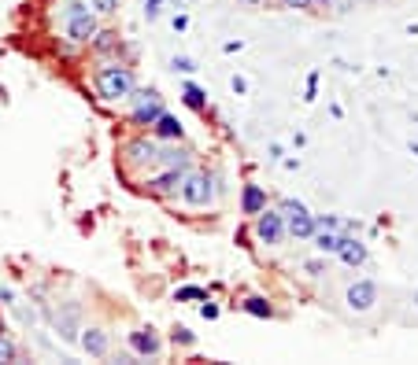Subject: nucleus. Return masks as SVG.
Masks as SVG:
<instances>
[{"label": "nucleus", "mask_w": 418, "mask_h": 365, "mask_svg": "<svg viewBox=\"0 0 418 365\" xmlns=\"http://www.w3.org/2000/svg\"><path fill=\"white\" fill-rule=\"evenodd\" d=\"M93 85H96V96L100 100H108V104H119V100H126L134 92V71L126 63H119V59H108V63H100L93 71Z\"/></svg>", "instance_id": "1"}, {"label": "nucleus", "mask_w": 418, "mask_h": 365, "mask_svg": "<svg viewBox=\"0 0 418 365\" xmlns=\"http://www.w3.org/2000/svg\"><path fill=\"white\" fill-rule=\"evenodd\" d=\"M96 11L89 8V0H67L63 4V33L71 44H89L96 37Z\"/></svg>", "instance_id": "2"}, {"label": "nucleus", "mask_w": 418, "mask_h": 365, "mask_svg": "<svg viewBox=\"0 0 418 365\" xmlns=\"http://www.w3.org/2000/svg\"><path fill=\"white\" fill-rule=\"evenodd\" d=\"M178 196L185 199L189 207H211L215 185H211V177H207V174H200V170H185V181H182Z\"/></svg>", "instance_id": "3"}, {"label": "nucleus", "mask_w": 418, "mask_h": 365, "mask_svg": "<svg viewBox=\"0 0 418 365\" xmlns=\"http://www.w3.org/2000/svg\"><path fill=\"white\" fill-rule=\"evenodd\" d=\"M122 155H126V162H130L134 170L149 166V174H152L159 166V144H156V137H134V140H126Z\"/></svg>", "instance_id": "4"}, {"label": "nucleus", "mask_w": 418, "mask_h": 365, "mask_svg": "<svg viewBox=\"0 0 418 365\" xmlns=\"http://www.w3.org/2000/svg\"><path fill=\"white\" fill-rule=\"evenodd\" d=\"M126 100H134V122H141V126H152L159 114H163V100H159L156 89H137L134 85V92Z\"/></svg>", "instance_id": "5"}, {"label": "nucleus", "mask_w": 418, "mask_h": 365, "mask_svg": "<svg viewBox=\"0 0 418 365\" xmlns=\"http://www.w3.org/2000/svg\"><path fill=\"white\" fill-rule=\"evenodd\" d=\"M255 237L263 244H281L285 240V214L281 210H260L255 214Z\"/></svg>", "instance_id": "6"}, {"label": "nucleus", "mask_w": 418, "mask_h": 365, "mask_svg": "<svg viewBox=\"0 0 418 365\" xmlns=\"http://www.w3.org/2000/svg\"><path fill=\"white\" fill-rule=\"evenodd\" d=\"M182 181H185V170H174V166H159V170L149 174V189L159 192V196H178Z\"/></svg>", "instance_id": "7"}, {"label": "nucleus", "mask_w": 418, "mask_h": 365, "mask_svg": "<svg viewBox=\"0 0 418 365\" xmlns=\"http://www.w3.org/2000/svg\"><path fill=\"white\" fill-rule=\"evenodd\" d=\"M344 299H348V306L356 310V313H366V310L378 303V285H374V280H356Z\"/></svg>", "instance_id": "8"}, {"label": "nucleus", "mask_w": 418, "mask_h": 365, "mask_svg": "<svg viewBox=\"0 0 418 365\" xmlns=\"http://www.w3.org/2000/svg\"><path fill=\"white\" fill-rule=\"evenodd\" d=\"M311 232H315V214H311L308 207L285 214V237H293V240H311Z\"/></svg>", "instance_id": "9"}, {"label": "nucleus", "mask_w": 418, "mask_h": 365, "mask_svg": "<svg viewBox=\"0 0 418 365\" xmlns=\"http://www.w3.org/2000/svg\"><path fill=\"white\" fill-rule=\"evenodd\" d=\"M78 347H82V351H86L89 358H104V354H108V347H111V340H108V332H104V328L89 325V328L78 332Z\"/></svg>", "instance_id": "10"}, {"label": "nucleus", "mask_w": 418, "mask_h": 365, "mask_svg": "<svg viewBox=\"0 0 418 365\" xmlns=\"http://www.w3.org/2000/svg\"><path fill=\"white\" fill-rule=\"evenodd\" d=\"M337 255H341V262H344V265L359 270V265L366 262V244L356 237V232H341V247H337Z\"/></svg>", "instance_id": "11"}, {"label": "nucleus", "mask_w": 418, "mask_h": 365, "mask_svg": "<svg viewBox=\"0 0 418 365\" xmlns=\"http://www.w3.org/2000/svg\"><path fill=\"white\" fill-rule=\"evenodd\" d=\"M130 347L141 354V358H156L159 351H163V343H159V336L152 328H137V332H130Z\"/></svg>", "instance_id": "12"}, {"label": "nucleus", "mask_w": 418, "mask_h": 365, "mask_svg": "<svg viewBox=\"0 0 418 365\" xmlns=\"http://www.w3.org/2000/svg\"><path fill=\"white\" fill-rule=\"evenodd\" d=\"M56 332H59V340H67V343H78V306L67 303L63 306V313H56Z\"/></svg>", "instance_id": "13"}, {"label": "nucleus", "mask_w": 418, "mask_h": 365, "mask_svg": "<svg viewBox=\"0 0 418 365\" xmlns=\"http://www.w3.org/2000/svg\"><path fill=\"white\" fill-rule=\"evenodd\" d=\"M182 133H185L182 122L174 119V114H167V111L152 122V137H159V140H182Z\"/></svg>", "instance_id": "14"}, {"label": "nucleus", "mask_w": 418, "mask_h": 365, "mask_svg": "<svg viewBox=\"0 0 418 365\" xmlns=\"http://www.w3.org/2000/svg\"><path fill=\"white\" fill-rule=\"evenodd\" d=\"M159 166H174V170H189V152L178 148V140H170L167 148H159ZM156 166V170H159Z\"/></svg>", "instance_id": "15"}, {"label": "nucleus", "mask_w": 418, "mask_h": 365, "mask_svg": "<svg viewBox=\"0 0 418 365\" xmlns=\"http://www.w3.org/2000/svg\"><path fill=\"white\" fill-rule=\"evenodd\" d=\"M311 244L323 255H337V247H341V229H315L311 232Z\"/></svg>", "instance_id": "16"}, {"label": "nucleus", "mask_w": 418, "mask_h": 365, "mask_svg": "<svg viewBox=\"0 0 418 365\" xmlns=\"http://www.w3.org/2000/svg\"><path fill=\"white\" fill-rule=\"evenodd\" d=\"M89 44H93V52H96V56H104V59H108V56H115L119 48H122V44H119V33H111V30H96V37H93Z\"/></svg>", "instance_id": "17"}, {"label": "nucleus", "mask_w": 418, "mask_h": 365, "mask_svg": "<svg viewBox=\"0 0 418 365\" xmlns=\"http://www.w3.org/2000/svg\"><path fill=\"white\" fill-rule=\"evenodd\" d=\"M240 207H245V214H260V210L267 207L263 189H260V185H248V189H245V196H240Z\"/></svg>", "instance_id": "18"}, {"label": "nucleus", "mask_w": 418, "mask_h": 365, "mask_svg": "<svg viewBox=\"0 0 418 365\" xmlns=\"http://www.w3.org/2000/svg\"><path fill=\"white\" fill-rule=\"evenodd\" d=\"M245 310L252 313V318H270V313H274V310H270V303H267V299H260V295L245 299Z\"/></svg>", "instance_id": "19"}, {"label": "nucleus", "mask_w": 418, "mask_h": 365, "mask_svg": "<svg viewBox=\"0 0 418 365\" xmlns=\"http://www.w3.org/2000/svg\"><path fill=\"white\" fill-rule=\"evenodd\" d=\"M182 100H185L192 111H204V107H207V96H204L197 85H185V89H182Z\"/></svg>", "instance_id": "20"}, {"label": "nucleus", "mask_w": 418, "mask_h": 365, "mask_svg": "<svg viewBox=\"0 0 418 365\" xmlns=\"http://www.w3.org/2000/svg\"><path fill=\"white\" fill-rule=\"evenodd\" d=\"M89 8H93L96 15H104V19H111V15L119 11V0H89Z\"/></svg>", "instance_id": "21"}, {"label": "nucleus", "mask_w": 418, "mask_h": 365, "mask_svg": "<svg viewBox=\"0 0 418 365\" xmlns=\"http://www.w3.org/2000/svg\"><path fill=\"white\" fill-rule=\"evenodd\" d=\"M19 358V351H15V343L4 336V332H0V361H15Z\"/></svg>", "instance_id": "22"}, {"label": "nucleus", "mask_w": 418, "mask_h": 365, "mask_svg": "<svg viewBox=\"0 0 418 365\" xmlns=\"http://www.w3.org/2000/svg\"><path fill=\"white\" fill-rule=\"evenodd\" d=\"M174 299H178V303H182V299H200V303H204V299H207V292L204 288H178V292H174Z\"/></svg>", "instance_id": "23"}, {"label": "nucleus", "mask_w": 418, "mask_h": 365, "mask_svg": "<svg viewBox=\"0 0 418 365\" xmlns=\"http://www.w3.org/2000/svg\"><path fill=\"white\" fill-rule=\"evenodd\" d=\"M170 66H174V71H182V74H192V71H197V63H192L189 56H174Z\"/></svg>", "instance_id": "24"}, {"label": "nucleus", "mask_w": 418, "mask_h": 365, "mask_svg": "<svg viewBox=\"0 0 418 365\" xmlns=\"http://www.w3.org/2000/svg\"><path fill=\"white\" fill-rule=\"evenodd\" d=\"M144 15H149V19H159V15H163V0H144Z\"/></svg>", "instance_id": "25"}, {"label": "nucleus", "mask_w": 418, "mask_h": 365, "mask_svg": "<svg viewBox=\"0 0 418 365\" xmlns=\"http://www.w3.org/2000/svg\"><path fill=\"white\" fill-rule=\"evenodd\" d=\"M200 318L215 321V318H219V306H215V303H207V299H204V306H200Z\"/></svg>", "instance_id": "26"}, {"label": "nucleus", "mask_w": 418, "mask_h": 365, "mask_svg": "<svg viewBox=\"0 0 418 365\" xmlns=\"http://www.w3.org/2000/svg\"><path fill=\"white\" fill-rule=\"evenodd\" d=\"M303 270H308V277H323L326 265H323V262H303Z\"/></svg>", "instance_id": "27"}, {"label": "nucleus", "mask_w": 418, "mask_h": 365, "mask_svg": "<svg viewBox=\"0 0 418 365\" xmlns=\"http://www.w3.org/2000/svg\"><path fill=\"white\" fill-rule=\"evenodd\" d=\"M311 8H315V11H323V8H341V0H311Z\"/></svg>", "instance_id": "28"}, {"label": "nucleus", "mask_w": 418, "mask_h": 365, "mask_svg": "<svg viewBox=\"0 0 418 365\" xmlns=\"http://www.w3.org/2000/svg\"><path fill=\"white\" fill-rule=\"evenodd\" d=\"M170 26L182 33V30H189V19H185V15H174V19H170Z\"/></svg>", "instance_id": "29"}, {"label": "nucleus", "mask_w": 418, "mask_h": 365, "mask_svg": "<svg viewBox=\"0 0 418 365\" xmlns=\"http://www.w3.org/2000/svg\"><path fill=\"white\" fill-rule=\"evenodd\" d=\"M174 340L189 347V343H192V332H189V328H178V332H174Z\"/></svg>", "instance_id": "30"}, {"label": "nucleus", "mask_w": 418, "mask_h": 365, "mask_svg": "<svg viewBox=\"0 0 418 365\" xmlns=\"http://www.w3.org/2000/svg\"><path fill=\"white\" fill-rule=\"evenodd\" d=\"M0 299H4V303H8V306H15V292H11L8 285H0Z\"/></svg>", "instance_id": "31"}, {"label": "nucleus", "mask_w": 418, "mask_h": 365, "mask_svg": "<svg viewBox=\"0 0 418 365\" xmlns=\"http://www.w3.org/2000/svg\"><path fill=\"white\" fill-rule=\"evenodd\" d=\"M230 85H233V92H245V89H248V81L240 78V74H233V81H230Z\"/></svg>", "instance_id": "32"}, {"label": "nucleus", "mask_w": 418, "mask_h": 365, "mask_svg": "<svg viewBox=\"0 0 418 365\" xmlns=\"http://www.w3.org/2000/svg\"><path fill=\"white\" fill-rule=\"evenodd\" d=\"M281 8H311V0H281Z\"/></svg>", "instance_id": "33"}, {"label": "nucleus", "mask_w": 418, "mask_h": 365, "mask_svg": "<svg viewBox=\"0 0 418 365\" xmlns=\"http://www.w3.org/2000/svg\"><path fill=\"white\" fill-rule=\"evenodd\" d=\"M267 4H278V8H281V0H267Z\"/></svg>", "instance_id": "34"}, {"label": "nucleus", "mask_w": 418, "mask_h": 365, "mask_svg": "<svg viewBox=\"0 0 418 365\" xmlns=\"http://www.w3.org/2000/svg\"><path fill=\"white\" fill-rule=\"evenodd\" d=\"M411 152H414V155H418V144H411Z\"/></svg>", "instance_id": "35"}, {"label": "nucleus", "mask_w": 418, "mask_h": 365, "mask_svg": "<svg viewBox=\"0 0 418 365\" xmlns=\"http://www.w3.org/2000/svg\"><path fill=\"white\" fill-rule=\"evenodd\" d=\"M240 4H255V0H240Z\"/></svg>", "instance_id": "36"}, {"label": "nucleus", "mask_w": 418, "mask_h": 365, "mask_svg": "<svg viewBox=\"0 0 418 365\" xmlns=\"http://www.w3.org/2000/svg\"><path fill=\"white\" fill-rule=\"evenodd\" d=\"M414 306H418V292H414Z\"/></svg>", "instance_id": "37"}]
</instances>
